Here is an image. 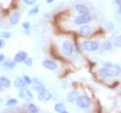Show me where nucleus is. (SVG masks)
<instances>
[{"label":"nucleus","mask_w":121,"mask_h":113,"mask_svg":"<svg viewBox=\"0 0 121 113\" xmlns=\"http://www.w3.org/2000/svg\"><path fill=\"white\" fill-rule=\"evenodd\" d=\"M121 73V68L119 65L112 64L108 67H103L99 70V74L102 78H112V77H116L119 75Z\"/></svg>","instance_id":"f257e3e1"},{"label":"nucleus","mask_w":121,"mask_h":113,"mask_svg":"<svg viewBox=\"0 0 121 113\" xmlns=\"http://www.w3.org/2000/svg\"><path fill=\"white\" fill-rule=\"evenodd\" d=\"M99 48V44L95 41L85 40L81 43V48L86 52H93L97 51Z\"/></svg>","instance_id":"f03ea898"},{"label":"nucleus","mask_w":121,"mask_h":113,"mask_svg":"<svg viewBox=\"0 0 121 113\" xmlns=\"http://www.w3.org/2000/svg\"><path fill=\"white\" fill-rule=\"evenodd\" d=\"M76 105L81 109H87L91 105V99L85 95H80L75 101Z\"/></svg>","instance_id":"7ed1b4c3"},{"label":"nucleus","mask_w":121,"mask_h":113,"mask_svg":"<svg viewBox=\"0 0 121 113\" xmlns=\"http://www.w3.org/2000/svg\"><path fill=\"white\" fill-rule=\"evenodd\" d=\"M61 50H62L63 54L67 56H71L73 54L74 51V48H73V43L71 42L70 41L65 40L63 42L62 45H61Z\"/></svg>","instance_id":"20e7f679"},{"label":"nucleus","mask_w":121,"mask_h":113,"mask_svg":"<svg viewBox=\"0 0 121 113\" xmlns=\"http://www.w3.org/2000/svg\"><path fill=\"white\" fill-rule=\"evenodd\" d=\"M92 21V17L90 15H80L77 17L74 18L73 23L76 25H84V24H87Z\"/></svg>","instance_id":"39448f33"},{"label":"nucleus","mask_w":121,"mask_h":113,"mask_svg":"<svg viewBox=\"0 0 121 113\" xmlns=\"http://www.w3.org/2000/svg\"><path fill=\"white\" fill-rule=\"evenodd\" d=\"M52 98V94H51L49 92H48L47 90H45L44 92H39L37 95V99L41 102H48V100H50Z\"/></svg>","instance_id":"423d86ee"},{"label":"nucleus","mask_w":121,"mask_h":113,"mask_svg":"<svg viewBox=\"0 0 121 113\" xmlns=\"http://www.w3.org/2000/svg\"><path fill=\"white\" fill-rule=\"evenodd\" d=\"M42 64H43V67H44L46 69H48V70L54 71V70H56V69H57V67H58L57 63L52 60H44Z\"/></svg>","instance_id":"0eeeda50"},{"label":"nucleus","mask_w":121,"mask_h":113,"mask_svg":"<svg viewBox=\"0 0 121 113\" xmlns=\"http://www.w3.org/2000/svg\"><path fill=\"white\" fill-rule=\"evenodd\" d=\"M28 58V53L25 51H19L18 53H17L13 58V60H15L17 63H22L24 62V60Z\"/></svg>","instance_id":"6e6552de"},{"label":"nucleus","mask_w":121,"mask_h":113,"mask_svg":"<svg viewBox=\"0 0 121 113\" xmlns=\"http://www.w3.org/2000/svg\"><path fill=\"white\" fill-rule=\"evenodd\" d=\"M14 85L16 88L19 89L20 91H25L27 89V84L25 83V81L23 78L21 77H17L14 81Z\"/></svg>","instance_id":"1a4fd4ad"},{"label":"nucleus","mask_w":121,"mask_h":113,"mask_svg":"<svg viewBox=\"0 0 121 113\" xmlns=\"http://www.w3.org/2000/svg\"><path fill=\"white\" fill-rule=\"evenodd\" d=\"M79 96H80V92L77 90H73L67 94L66 100L68 101V103H73V102H75Z\"/></svg>","instance_id":"9d476101"},{"label":"nucleus","mask_w":121,"mask_h":113,"mask_svg":"<svg viewBox=\"0 0 121 113\" xmlns=\"http://www.w3.org/2000/svg\"><path fill=\"white\" fill-rule=\"evenodd\" d=\"M75 10L76 11L80 14V15H90V10L86 5L81 4H78L75 5Z\"/></svg>","instance_id":"9b49d317"},{"label":"nucleus","mask_w":121,"mask_h":113,"mask_svg":"<svg viewBox=\"0 0 121 113\" xmlns=\"http://www.w3.org/2000/svg\"><path fill=\"white\" fill-rule=\"evenodd\" d=\"M79 33H80L81 35L87 37V36H90V35L93 34V29H92V28L89 27L88 25H85V24H84V25H82L81 28H80Z\"/></svg>","instance_id":"f8f14e48"},{"label":"nucleus","mask_w":121,"mask_h":113,"mask_svg":"<svg viewBox=\"0 0 121 113\" xmlns=\"http://www.w3.org/2000/svg\"><path fill=\"white\" fill-rule=\"evenodd\" d=\"M16 65H17V62L14 60H6L2 62L3 68H4L6 70H12L16 67Z\"/></svg>","instance_id":"ddd939ff"},{"label":"nucleus","mask_w":121,"mask_h":113,"mask_svg":"<svg viewBox=\"0 0 121 113\" xmlns=\"http://www.w3.org/2000/svg\"><path fill=\"white\" fill-rule=\"evenodd\" d=\"M20 18L21 15L18 11H14L12 13V15L10 17V19H9V22L11 25H17L19 22H20Z\"/></svg>","instance_id":"4468645a"},{"label":"nucleus","mask_w":121,"mask_h":113,"mask_svg":"<svg viewBox=\"0 0 121 113\" xmlns=\"http://www.w3.org/2000/svg\"><path fill=\"white\" fill-rule=\"evenodd\" d=\"M55 111L56 112H59V113H68V111H67V108H66V105H64V103H56L55 105Z\"/></svg>","instance_id":"2eb2a0df"},{"label":"nucleus","mask_w":121,"mask_h":113,"mask_svg":"<svg viewBox=\"0 0 121 113\" xmlns=\"http://www.w3.org/2000/svg\"><path fill=\"white\" fill-rule=\"evenodd\" d=\"M0 84L4 88H10L11 85V81L9 78L5 76H1L0 77Z\"/></svg>","instance_id":"dca6fc26"},{"label":"nucleus","mask_w":121,"mask_h":113,"mask_svg":"<svg viewBox=\"0 0 121 113\" xmlns=\"http://www.w3.org/2000/svg\"><path fill=\"white\" fill-rule=\"evenodd\" d=\"M100 48L105 51H111L112 48V44L111 43L110 41H103L100 44Z\"/></svg>","instance_id":"f3484780"},{"label":"nucleus","mask_w":121,"mask_h":113,"mask_svg":"<svg viewBox=\"0 0 121 113\" xmlns=\"http://www.w3.org/2000/svg\"><path fill=\"white\" fill-rule=\"evenodd\" d=\"M28 110L30 112H32V113H36V112H39L40 111V109L38 107L37 105H35V104H32L30 103L28 106Z\"/></svg>","instance_id":"a211bd4d"},{"label":"nucleus","mask_w":121,"mask_h":113,"mask_svg":"<svg viewBox=\"0 0 121 113\" xmlns=\"http://www.w3.org/2000/svg\"><path fill=\"white\" fill-rule=\"evenodd\" d=\"M113 46L117 48H121V35H119L118 36H116L115 39H114Z\"/></svg>","instance_id":"6ab92c4d"},{"label":"nucleus","mask_w":121,"mask_h":113,"mask_svg":"<svg viewBox=\"0 0 121 113\" xmlns=\"http://www.w3.org/2000/svg\"><path fill=\"white\" fill-rule=\"evenodd\" d=\"M17 104H18V100L17 98H10V99L6 102L5 105L8 106V107H10V106H14V105H17Z\"/></svg>","instance_id":"aec40b11"},{"label":"nucleus","mask_w":121,"mask_h":113,"mask_svg":"<svg viewBox=\"0 0 121 113\" xmlns=\"http://www.w3.org/2000/svg\"><path fill=\"white\" fill-rule=\"evenodd\" d=\"M39 8H40V4H37L36 6H34L31 10H30V11H29V15L30 16L36 15V14L39 12Z\"/></svg>","instance_id":"412c9836"},{"label":"nucleus","mask_w":121,"mask_h":113,"mask_svg":"<svg viewBox=\"0 0 121 113\" xmlns=\"http://www.w3.org/2000/svg\"><path fill=\"white\" fill-rule=\"evenodd\" d=\"M32 89L36 91L38 93L42 92H44V91L46 90V88L44 85H35L34 86H32Z\"/></svg>","instance_id":"4be33fe9"},{"label":"nucleus","mask_w":121,"mask_h":113,"mask_svg":"<svg viewBox=\"0 0 121 113\" xmlns=\"http://www.w3.org/2000/svg\"><path fill=\"white\" fill-rule=\"evenodd\" d=\"M0 37L4 38V39H10L11 37V33L9 31H2L0 33Z\"/></svg>","instance_id":"5701e85b"},{"label":"nucleus","mask_w":121,"mask_h":113,"mask_svg":"<svg viewBox=\"0 0 121 113\" xmlns=\"http://www.w3.org/2000/svg\"><path fill=\"white\" fill-rule=\"evenodd\" d=\"M23 79L24 80V81H25V83L27 84L28 85H31V84H33V80H32V79L30 78L28 75H23Z\"/></svg>","instance_id":"b1692460"},{"label":"nucleus","mask_w":121,"mask_h":113,"mask_svg":"<svg viewBox=\"0 0 121 113\" xmlns=\"http://www.w3.org/2000/svg\"><path fill=\"white\" fill-rule=\"evenodd\" d=\"M24 64H25L27 67H31L33 65V60L32 58H27L25 60H24Z\"/></svg>","instance_id":"393cba45"},{"label":"nucleus","mask_w":121,"mask_h":113,"mask_svg":"<svg viewBox=\"0 0 121 113\" xmlns=\"http://www.w3.org/2000/svg\"><path fill=\"white\" fill-rule=\"evenodd\" d=\"M106 27L107 28V29H109V30H113L114 23H112V22H107V23H106Z\"/></svg>","instance_id":"a878e982"},{"label":"nucleus","mask_w":121,"mask_h":113,"mask_svg":"<svg viewBox=\"0 0 121 113\" xmlns=\"http://www.w3.org/2000/svg\"><path fill=\"white\" fill-rule=\"evenodd\" d=\"M22 27H23V29L25 30H28L30 29V27H31V25H30V22H23V23H22Z\"/></svg>","instance_id":"bb28decb"},{"label":"nucleus","mask_w":121,"mask_h":113,"mask_svg":"<svg viewBox=\"0 0 121 113\" xmlns=\"http://www.w3.org/2000/svg\"><path fill=\"white\" fill-rule=\"evenodd\" d=\"M18 97L20 98H23V99H25V98L27 97V94H26L25 91H20L18 92Z\"/></svg>","instance_id":"cd10ccee"},{"label":"nucleus","mask_w":121,"mask_h":113,"mask_svg":"<svg viewBox=\"0 0 121 113\" xmlns=\"http://www.w3.org/2000/svg\"><path fill=\"white\" fill-rule=\"evenodd\" d=\"M60 85H61V86H62V88L65 90V89H68L69 88V84H68V82H67V81H61V83H60Z\"/></svg>","instance_id":"c85d7f7f"},{"label":"nucleus","mask_w":121,"mask_h":113,"mask_svg":"<svg viewBox=\"0 0 121 113\" xmlns=\"http://www.w3.org/2000/svg\"><path fill=\"white\" fill-rule=\"evenodd\" d=\"M27 5H34L36 2V0H23Z\"/></svg>","instance_id":"c756f323"},{"label":"nucleus","mask_w":121,"mask_h":113,"mask_svg":"<svg viewBox=\"0 0 121 113\" xmlns=\"http://www.w3.org/2000/svg\"><path fill=\"white\" fill-rule=\"evenodd\" d=\"M32 80H33V83L35 84V85H43V83H42V82H41L40 80H38L37 78H33L32 79Z\"/></svg>","instance_id":"7c9ffc66"},{"label":"nucleus","mask_w":121,"mask_h":113,"mask_svg":"<svg viewBox=\"0 0 121 113\" xmlns=\"http://www.w3.org/2000/svg\"><path fill=\"white\" fill-rule=\"evenodd\" d=\"M25 92H26V94H27V97L30 98L31 99H33V98H34V95H33L32 92H30V91L29 90V89H26Z\"/></svg>","instance_id":"2f4dec72"},{"label":"nucleus","mask_w":121,"mask_h":113,"mask_svg":"<svg viewBox=\"0 0 121 113\" xmlns=\"http://www.w3.org/2000/svg\"><path fill=\"white\" fill-rule=\"evenodd\" d=\"M4 46H5V42L3 40V39L0 38V49L3 48H4Z\"/></svg>","instance_id":"473e14b6"},{"label":"nucleus","mask_w":121,"mask_h":113,"mask_svg":"<svg viewBox=\"0 0 121 113\" xmlns=\"http://www.w3.org/2000/svg\"><path fill=\"white\" fill-rule=\"evenodd\" d=\"M4 60H5V55L4 54H0V63H2Z\"/></svg>","instance_id":"72a5a7b5"},{"label":"nucleus","mask_w":121,"mask_h":113,"mask_svg":"<svg viewBox=\"0 0 121 113\" xmlns=\"http://www.w3.org/2000/svg\"><path fill=\"white\" fill-rule=\"evenodd\" d=\"M9 13H10V11H9V10H8V9H6V10H3L2 15L3 16H7Z\"/></svg>","instance_id":"f704fd0d"},{"label":"nucleus","mask_w":121,"mask_h":113,"mask_svg":"<svg viewBox=\"0 0 121 113\" xmlns=\"http://www.w3.org/2000/svg\"><path fill=\"white\" fill-rule=\"evenodd\" d=\"M117 5H118V10H119V13L121 15V4H117Z\"/></svg>","instance_id":"c9c22d12"},{"label":"nucleus","mask_w":121,"mask_h":113,"mask_svg":"<svg viewBox=\"0 0 121 113\" xmlns=\"http://www.w3.org/2000/svg\"><path fill=\"white\" fill-rule=\"evenodd\" d=\"M54 1H55V0H46V2L48 3V4H52Z\"/></svg>","instance_id":"e433bc0d"},{"label":"nucleus","mask_w":121,"mask_h":113,"mask_svg":"<svg viewBox=\"0 0 121 113\" xmlns=\"http://www.w3.org/2000/svg\"><path fill=\"white\" fill-rule=\"evenodd\" d=\"M3 23V20H2V16H1V14H0V26L2 25Z\"/></svg>","instance_id":"4c0bfd02"},{"label":"nucleus","mask_w":121,"mask_h":113,"mask_svg":"<svg viewBox=\"0 0 121 113\" xmlns=\"http://www.w3.org/2000/svg\"><path fill=\"white\" fill-rule=\"evenodd\" d=\"M1 87H2V85H1V84H0V90H1Z\"/></svg>","instance_id":"58836bf2"},{"label":"nucleus","mask_w":121,"mask_h":113,"mask_svg":"<svg viewBox=\"0 0 121 113\" xmlns=\"http://www.w3.org/2000/svg\"><path fill=\"white\" fill-rule=\"evenodd\" d=\"M120 90H121V85H120Z\"/></svg>","instance_id":"ea45409f"},{"label":"nucleus","mask_w":121,"mask_h":113,"mask_svg":"<svg viewBox=\"0 0 121 113\" xmlns=\"http://www.w3.org/2000/svg\"><path fill=\"white\" fill-rule=\"evenodd\" d=\"M0 101H1V98H0Z\"/></svg>","instance_id":"a19ab883"}]
</instances>
